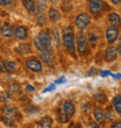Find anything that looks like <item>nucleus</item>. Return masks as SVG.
Returning <instances> with one entry per match:
<instances>
[{
  "label": "nucleus",
  "mask_w": 121,
  "mask_h": 128,
  "mask_svg": "<svg viewBox=\"0 0 121 128\" xmlns=\"http://www.w3.org/2000/svg\"><path fill=\"white\" fill-rule=\"evenodd\" d=\"M0 111H1V114L12 116V118H14L15 120H16L18 118H20V112H19L16 106H13V105H10V104L2 105L1 108H0Z\"/></svg>",
  "instance_id": "nucleus-16"
},
{
  "label": "nucleus",
  "mask_w": 121,
  "mask_h": 128,
  "mask_svg": "<svg viewBox=\"0 0 121 128\" xmlns=\"http://www.w3.org/2000/svg\"><path fill=\"white\" fill-rule=\"evenodd\" d=\"M105 114H106V120H107L110 124H111L112 121H114L115 119H116V113H115L114 110L112 108L111 105L105 108Z\"/></svg>",
  "instance_id": "nucleus-27"
},
{
  "label": "nucleus",
  "mask_w": 121,
  "mask_h": 128,
  "mask_svg": "<svg viewBox=\"0 0 121 128\" xmlns=\"http://www.w3.org/2000/svg\"><path fill=\"white\" fill-rule=\"evenodd\" d=\"M91 22H92V18L88 12H79L76 14L74 20V27L78 32H83L84 33L88 27H90Z\"/></svg>",
  "instance_id": "nucleus-4"
},
{
  "label": "nucleus",
  "mask_w": 121,
  "mask_h": 128,
  "mask_svg": "<svg viewBox=\"0 0 121 128\" xmlns=\"http://www.w3.org/2000/svg\"><path fill=\"white\" fill-rule=\"evenodd\" d=\"M10 100V96L8 94L7 91H4L0 93V101L4 102V104H8V101Z\"/></svg>",
  "instance_id": "nucleus-32"
},
{
  "label": "nucleus",
  "mask_w": 121,
  "mask_h": 128,
  "mask_svg": "<svg viewBox=\"0 0 121 128\" xmlns=\"http://www.w3.org/2000/svg\"><path fill=\"white\" fill-rule=\"evenodd\" d=\"M111 106L116 113V115H119L121 118V93H116L114 97L112 98Z\"/></svg>",
  "instance_id": "nucleus-19"
},
{
  "label": "nucleus",
  "mask_w": 121,
  "mask_h": 128,
  "mask_svg": "<svg viewBox=\"0 0 121 128\" xmlns=\"http://www.w3.org/2000/svg\"><path fill=\"white\" fill-rule=\"evenodd\" d=\"M86 10L91 18L99 20L111 12V7L106 0H86Z\"/></svg>",
  "instance_id": "nucleus-2"
},
{
  "label": "nucleus",
  "mask_w": 121,
  "mask_h": 128,
  "mask_svg": "<svg viewBox=\"0 0 121 128\" xmlns=\"http://www.w3.org/2000/svg\"><path fill=\"white\" fill-rule=\"evenodd\" d=\"M0 120H1L2 124H5V125L8 126V127H14V126L16 125V120H15L14 118H12V116H8V115L1 114Z\"/></svg>",
  "instance_id": "nucleus-29"
},
{
  "label": "nucleus",
  "mask_w": 121,
  "mask_h": 128,
  "mask_svg": "<svg viewBox=\"0 0 121 128\" xmlns=\"http://www.w3.org/2000/svg\"><path fill=\"white\" fill-rule=\"evenodd\" d=\"M64 80H65V78L62 77V78H60V79H57V82H56V83H57V84H60V83H64Z\"/></svg>",
  "instance_id": "nucleus-43"
},
{
  "label": "nucleus",
  "mask_w": 121,
  "mask_h": 128,
  "mask_svg": "<svg viewBox=\"0 0 121 128\" xmlns=\"http://www.w3.org/2000/svg\"><path fill=\"white\" fill-rule=\"evenodd\" d=\"M4 71H6L7 74H14L18 70V63L12 60H6L2 62Z\"/></svg>",
  "instance_id": "nucleus-21"
},
{
  "label": "nucleus",
  "mask_w": 121,
  "mask_h": 128,
  "mask_svg": "<svg viewBox=\"0 0 121 128\" xmlns=\"http://www.w3.org/2000/svg\"><path fill=\"white\" fill-rule=\"evenodd\" d=\"M76 52L77 56L86 57L91 55V46L88 43V36L83 32L76 33Z\"/></svg>",
  "instance_id": "nucleus-3"
},
{
  "label": "nucleus",
  "mask_w": 121,
  "mask_h": 128,
  "mask_svg": "<svg viewBox=\"0 0 121 128\" xmlns=\"http://www.w3.org/2000/svg\"><path fill=\"white\" fill-rule=\"evenodd\" d=\"M56 119H57V121L60 122V125H66V124H69V121H70V118L62 111L60 107L56 110Z\"/></svg>",
  "instance_id": "nucleus-23"
},
{
  "label": "nucleus",
  "mask_w": 121,
  "mask_h": 128,
  "mask_svg": "<svg viewBox=\"0 0 121 128\" xmlns=\"http://www.w3.org/2000/svg\"><path fill=\"white\" fill-rule=\"evenodd\" d=\"M36 37H37V40L41 42V44L44 47V49L52 48V38H51L50 29H48V28L41 29L38 32V34L36 35Z\"/></svg>",
  "instance_id": "nucleus-9"
},
{
  "label": "nucleus",
  "mask_w": 121,
  "mask_h": 128,
  "mask_svg": "<svg viewBox=\"0 0 121 128\" xmlns=\"http://www.w3.org/2000/svg\"><path fill=\"white\" fill-rule=\"evenodd\" d=\"M38 58L42 62V64L48 68H54L56 65V55L52 48L38 51Z\"/></svg>",
  "instance_id": "nucleus-5"
},
{
  "label": "nucleus",
  "mask_w": 121,
  "mask_h": 128,
  "mask_svg": "<svg viewBox=\"0 0 121 128\" xmlns=\"http://www.w3.org/2000/svg\"><path fill=\"white\" fill-rule=\"evenodd\" d=\"M120 16H121V14H120Z\"/></svg>",
  "instance_id": "nucleus-47"
},
{
  "label": "nucleus",
  "mask_w": 121,
  "mask_h": 128,
  "mask_svg": "<svg viewBox=\"0 0 121 128\" xmlns=\"http://www.w3.org/2000/svg\"><path fill=\"white\" fill-rule=\"evenodd\" d=\"M92 108H93V105H92V101L91 100H85L82 104V111L85 114H90L91 112H92Z\"/></svg>",
  "instance_id": "nucleus-31"
},
{
  "label": "nucleus",
  "mask_w": 121,
  "mask_h": 128,
  "mask_svg": "<svg viewBox=\"0 0 121 128\" xmlns=\"http://www.w3.org/2000/svg\"><path fill=\"white\" fill-rule=\"evenodd\" d=\"M0 35L4 38H12L14 36V27L8 21H4L0 24Z\"/></svg>",
  "instance_id": "nucleus-17"
},
{
  "label": "nucleus",
  "mask_w": 121,
  "mask_h": 128,
  "mask_svg": "<svg viewBox=\"0 0 121 128\" xmlns=\"http://www.w3.org/2000/svg\"><path fill=\"white\" fill-rule=\"evenodd\" d=\"M119 6H120V8H121V1H120V4H119Z\"/></svg>",
  "instance_id": "nucleus-45"
},
{
  "label": "nucleus",
  "mask_w": 121,
  "mask_h": 128,
  "mask_svg": "<svg viewBox=\"0 0 121 128\" xmlns=\"http://www.w3.org/2000/svg\"><path fill=\"white\" fill-rule=\"evenodd\" d=\"M54 88H55V85H49V86H48V88H46V90H44L43 92H48V91H50V90H51V91H52Z\"/></svg>",
  "instance_id": "nucleus-41"
},
{
  "label": "nucleus",
  "mask_w": 121,
  "mask_h": 128,
  "mask_svg": "<svg viewBox=\"0 0 121 128\" xmlns=\"http://www.w3.org/2000/svg\"><path fill=\"white\" fill-rule=\"evenodd\" d=\"M116 47H115V49H116V51H118V54L119 55H121V37L119 38V41L116 42Z\"/></svg>",
  "instance_id": "nucleus-36"
},
{
  "label": "nucleus",
  "mask_w": 121,
  "mask_h": 128,
  "mask_svg": "<svg viewBox=\"0 0 121 128\" xmlns=\"http://www.w3.org/2000/svg\"><path fill=\"white\" fill-rule=\"evenodd\" d=\"M60 10L63 12V13L65 14H69L71 13L72 10H74V4H72V1L71 0H62L60 1Z\"/></svg>",
  "instance_id": "nucleus-24"
},
{
  "label": "nucleus",
  "mask_w": 121,
  "mask_h": 128,
  "mask_svg": "<svg viewBox=\"0 0 121 128\" xmlns=\"http://www.w3.org/2000/svg\"><path fill=\"white\" fill-rule=\"evenodd\" d=\"M14 4V0H0V7H10Z\"/></svg>",
  "instance_id": "nucleus-33"
},
{
  "label": "nucleus",
  "mask_w": 121,
  "mask_h": 128,
  "mask_svg": "<svg viewBox=\"0 0 121 128\" xmlns=\"http://www.w3.org/2000/svg\"><path fill=\"white\" fill-rule=\"evenodd\" d=\"M88 128H102L98 122H96L93 119H90L88 120Z\"/></svg>",
  "instance_id": "nucleus-35"
},
{
  "label": "nucleus",
  "mask_w": 121,
  "mask_h": 128,
  "mask_svg": "<svg viewBox=\"0 0 121 128\" xmlns=\"http://www.w3.org/2000/svg\"><path fill=\"white\" fill-rule=\"evenodd\" d=\"M36 1V8L37 12H43L46 13L49 8V1L48 0H35Z\"/></svg>",
  "instance_id": "nucleus-28"
},
{
  "label": "nucleus",
  "mask_w": 121,
  "mask_h": 128,
  "mask_svg": "<svg viewBox=\"0 0 121 128\" xmlns=\"http://www.w3.org/2000/svg\"><path fill=\"white\" fill-rule=\"evenodd\" d=\"M26 91L34 92V91H35V86H33V85H30V84H27V85H26Z\"/></svg>",
  "instance_id": "nucleus-37"
},
{
  "label": "nucleus",
  "mask_w": 121,
  "mask_h": 128,
  "mask_svg": "<svg viewBox=\"0 0 121 128\" xmlns=\"http://www.w3.org/2000/svg\"><path fill=\"white\" fill-rule=\"evenodd\" d=\"M24 66L27 68L30 72L41 74V72H43L44 65L42 64V62L40 61L38 57H36V56H28L24 60Z\"/></svg>",
  "instance_id": "nucleus-7"
},
{
  "label": "nucleus",
  "mask_w": 121,
  "mask_h": 128,
  "mask_svg": "<svg viewBox=\"0 0 121 128\" xmlns=\"http://www.w3.org/2000/svg\"><path fill=\"white\" fill-rule=\"evenodd\" d=\"M71 128H84V127L82 125V122H77V124H74V125L71 126Z\"/></svg>",
  "instance_id": "nucleus-38"
},
{
  "label": "nucleus",
  "mask_w": 121,
  "mask_h": 128,
  "mask_svg": "<svg viewBox=\"0 0 121 128\" xmlns=\"http://www.w3.org/2000/svg\"><path fill=\"white\" fill-rule=\"evenodd\" d=\"M54 128H62V127H60V126H58V127H54Z\"/></svg>",
  "instance_id": "nucleus-46"
},
{
  "label": "nucleus",
  "mask_w": 121,
  "mask_h": 128,
  "mask_svg": "<svg viewBox=\"0 0 121 128\" xmlns=\"http://www.w3.org/2000/svg\"><path fill=\"white\" fill-rule=\"evenodd\" d=\"M48 1H50L52 4V6H55V5H60L62 0H48Z\"/></svg>",
  "instance_id": "nucleus-39"
},
{
  "label": "nucleus",
  "mask_w": 121,
  "mask_h": 128,
  "mask_svg": "<svg viewBox=\"0 0 121 128\" xmlns=\"http://www.w3.org/2000/svg\"><path fill=\"white\" fill-rule=\"evenodd\" d=\"M102 56H104L105 62H107V63H113L119 58V54L114 46H107L104 49Z\"/></svg>",
  "instance_id": "nucleus-12"
},
{
  "label": "nucleus",
  "mask_w": 121,
  "mask_h": 128,
  "mask_svg": "<svg viewBox=\"0 0 121 128\" xmlns=\"http://www.w3.org/2000/svg\"><path fill=\"white\" fill-rule=\"evenodd\" d=\"M21 91H22V88H21V85L19 83H12V84H10L7 86V92H8V94L10 97L20 94Z\"/></svg>",
  "instance_id": "nucleus-22"
},
{
  "label": "nucleus",
  "mask_w": 121,
  "mask_h": 128,
  "mask_svg": "<svg viewBox=\"0 0 121 128\" xmlns=\"http://www.w3.org/2000/svg\"><path fill=\"white\" fill-rule=\"evenodd\" d=\"M4 74V68H2V63H0V74Z\"/></svg>",
  "instance_id": "nucleus-44"
},
{
  "label": "nucleus",
  "mask_w": 121,
  "mask_h": 128,
  "mask_svg": "<svg viewBox=\"0 0 121 128\" xmlns=\"http://www.w3.org/2000/svg\"><path fill=\"white\" fill-rule=\"evenodd\" d=\"M92 100H93V102L96 104V106L102 107V106L108 104V96H107V93L105 91H102V90H98V91L96 92V93H93V96H92Z\"/></svg>",
  "instance_id": "nucleus-15"
},
{
  "label": "nucleus",
  "mask_w": 121,
  "mask_h": 128,
  "mask_svg": "<svg viewBox=\"0 0 121 128\" xmlns=\"http://www.w3.org/2000/svg\"><path fill=\"white\" fill-rule=\"evenodd\" d=\"M106 24L108 26H113V27H116L119 29H121V16L118 12H108L106 14Z\"/></svg>",
  "instance_id": "nucleus-14"
},
{
  "label": "nucleus",
  "mask_w": 121,
  "mask_h": 128,
  "mask_svg": "<svg viewBox=\"0 0 121 128\" xmlns=\"http://www.w3.org/2000/svg\"><path fill=\"white\" fill-rule=\"evenodd\" d=\"M60 36H62V46H63L64 50L69 56L78 60L77 52H76V32L74 27L71 24H68L65 27L62 28L60 30Z\"/></svg>",
  "instance_id": "nucleus-1"
},
{
  "label": "nucleus",
  "mask_w": 121,
  "mask_h": 128,
  "mask_svg": "<svg viewBox=\"0 0 121 128\" xmlns=\"http://www.w3.org/2000/svg\"><path fill=\"white\" fill-rule=\"evenodd\" d=\"M47 18H48V21L51 22V24H58L60 20H62V18H63V14L58 10L56 6H49L47 10Z\"/></svg>",
  "instance_id": "nucleus-10"
},
{
  "label": "nucleus",
  "mask_w": 121,
  "mask_h": 128,
  "mask_svg": "<svg viewBox=\"0 0 121 128\" xmlns=\"http://www.w3.org/2000/svg\"><path fill=\"white\" fill-rule=\"evenodd\" d=\"M21 5L24 6V8L26 10L28 14L35 15L37 12L36 8V1L35 0H21Z\"/></svg>",
  "instance_id": "nucleus-18"
},
{
  "label": "nucleus",
  "mask_w": 121,
  "mask_h": 128,
  "mask_svg": "<svg viewBox=\"0 0 121 128\" xmlns=\"http://www.w3.org/2000/svg\"><path fill=\"white\" fill-rule=\"evenodd\" d=\"M92 119L96 122H98L102 128L107 126V120H106V114H105V110L100 106H93L92 108Z\"/></svg>",
  "instance_id": "nucleus-8"
},
{
  "label": "nucleus",
  "mask_w": 121,
  "mask_h": 128,
  "mask_svg": "<svg viewBox=\"0 0 121 128\" xmlns=\"http://www.w3.org/2000/svg\"><path fill=\"white\" fill-rule=\"evenodd\" d=\"M40 128H54V119L50 115H44L37 121Z\"/></svg>",
  "instance_id": "nucleus-20"
},
{
  "label": "nucleus",
  "mask_w": 121,
  "mask_h": 128,
  "mask_svg": "<svg viewBox=\"0 0 121 128\" xmlns=\"http://www.w3.org/2000/svg\"><path fill=\"white\" fill-rule=\"evenodd\" d=\"M14 37L16 40L24 42L29 38V29L24 24H16L14 27Z\"/></svg>",
  "instance_id": "nucleus-11"
},
{
  "label": "nucleus",
  "mask_w": 121,
  "mask_h": 128,
  "mask_svg": "<svg viewBox=\"0 0 121 128\" xmlns=\"http://www.w3.org/2000/svg\"><path fill=\"white\" fill-rule=\"evenodd\" d=\"M15 50H16V52L19 55H28V54H30L32 48H30V44L24 43V42H22V43H20L18 46V48Z\"/></svg>",
  "instance_id": "nucleus-26"
},
{
  "label": "nucleus",
  "mask_w": 121,
  "mask_h": 128,
  "mask_svg": "<svg viewBox=\"0 0 121 128\" xmlns=\"http://www.w3.org/2000/svg\"><path fill=\"white\" fill-rule=\"evenodd\" d=\"M35 22L41 27H44L48 24L47 14L43 13V12H36V14H35Z\"/></svg>",
  "instance_id": "nucleus-25"
},
{
  "label": "nucleus",
  "mask_w": 121,
  "mask_h": 128,
  "mask_svg": "<svg viewBox=\"0 0 121 128\" xmlns=\"http://www.w3.org/2000/svg\"><path fill=\"white\" fill-rule=\"evenodd\" d=\"M110 128H121V119H115L110 124Z\"/></svg>",
  "instance_id": "nucleus-34"
},
{
  "label": "nucleus",
  "mask_w": 121,
  "mask_h": 128,
  "mask_svg": "<svg viewBox=\"0 0 121 128\" xmlns=\"http://www.w3.org/2000/svg\"><path fill=\"white\" fill-rule=\"evenodd\" d=\"M60 108H62V111H63L69 118H74V114H76V111H77V107H76L74 102L72 100H70V99H65V100L62 101Z\"/></svg>",
  "instance_id": "nucleus-13"
},
{
  "label": "nucleus",
  "mask_w": 121,
  "mask_h": 128,
  "mask_svg": "<svg viewBox=\"0 0 121 128\" xmlns=\"http://www.w3.org/2000/svg\"><path fill=\"white\" fill-rule=\"evenodd\" d=\"M94 71H98L97 69H96V68H92V69H90V71H88V74H90V76H92V74H96Z\"/></svg>",
  "instance_id": "nucleus-42"
},
{
  "label": "nucleus",
  "mask_w": 121,
  "mask_h": 128,
  "mask_svg": "<svg viewBox=\"0 0 121 128\" xmlns=\"http://www.w3.org/2000/svg\"><path fill=\"white\" fill-rule=\"evenodd\" d=\"M50 33H51V38H52V41H55L56 46L60 47V30L57 27H54L51 29Z\"/></svg>",
  "instance_id": "nucleus-30"
},
{
  "label": "nucleus",
  "mask_w": 121,
  "mask_h": 128,
  "mask_svg": "<svg viewBox=\"0 0 121 128\" xmlns=\"http://www.w3.org/2000/svg\"><path fill=\"white\" fill-rule=\"evenodd\" d=\"M104 36L108 46H113V44H115L118 42L119 38L121 37V29H119L116 27H113V26H107L105 28Z\"/></svg>",
  "instance_id": "nucleus-6"
},
{
  "label": "nucleus",
  "mask_w": 121,
  "mask_h": 128,
  "mask_svg": "<svg viewBox=\"0 0 121 128\" xmlns=\"http://www.w3.org/2000/svg\"><path fill=\"white\" fill-rule=\"evenodd\" d=\"M111 1L112 5H114V6H119V4H120L121 0H110Z\"/></svg>",
  "instance_id": "nucleus-40"
}]
</instances>
